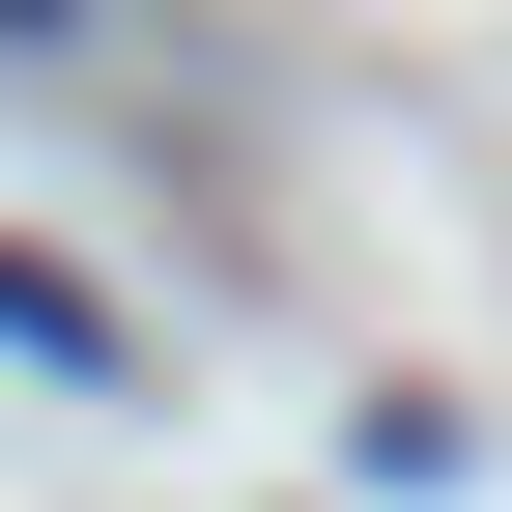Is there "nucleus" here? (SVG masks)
I'll use <instances>...</instances> for the list:
<instances>
[{
    "mask_svg": "<svg viewBox=\"0 0 512 512\" xmlns=\"http://www.w3.org/2000/svg\"><path fill=\"white\" fill-rule=\"evenodd\" d=\"M0 342H29V370H86V399H114V370H143V342H114V285H57L29 228H0Z\"/></svg>",
    "mask_w": 512,
    "mask_h": 512,
    "instance_id": "nucleus-1",
    "label": "nucleus"
},
{
    "mask_svg": "<svg viewBox=\"0 0 512 512\" xmlns=\"http://www.w3.org/2000/svg\"><path fill=\"white\" fill-rule=\"evenodd\" d=\"M57 29H86V0H0V57H57Z\"/></svg>",
    "mask_w": 512,
    "mask_h": 512,
    "instance_id": "nucleus-2",
    "label": "nucleus"
}]
</instances>
